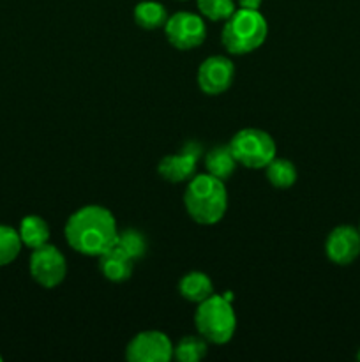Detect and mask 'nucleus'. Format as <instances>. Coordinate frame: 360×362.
<instances>
[{"label":"nucleus","instance_id":"nucleus-1","mask_svg":"<svg viewBox=\"0 0 360 362\" xmlns=\"http://www.w3.org/2000/svg\"><path fill=\"white\" fill-rule=\"evenodd\" d=\"M119 228L115 216L102 205H85L69 216L64 237L71 250L85 257H101L115 246Z\"/></svg>","mask_w":360,"mask_h":362},{"label":"nucleus","instance_id":"nucleus-2","mask_svg":"<svg viewBox=\"0 0 360 362\" xmlns=\"http://www.w3.org/2000/svg\"><path fill=\"white\" fill-rule=\"evenodd\" d=\"M184 205L189 218L198 225L210 226L219 223L228 211V191L224 180L210 173L194 175L184 191Z\"/></svg>","mask_w":360,"mask_h":362},{"label":"nucleus","instance_id":"nucleus-3","mask_svg":"<svg viewBox=\"0 0 360 362\" xmlns=\"http://www.w3.org/2000/svg\"><path fill=\"white\" fill-rule=\"evenodd\" d=\"M267 35V18L260 11L236 9L222 27L221 45L232 55H247L260 48Z\"/></svg>","mask_w":360,"mask_h":362},{"label":"nucleus","instance_id":"nucleus-4","mask_svg":"<svg viewBox=\"0 0 360 362\" xmlns=\"http://www.w3.org/2000/svg\"><path fill=\"white\" fill-rule=\"evenodd\" d=\"M194 327L212 345H226L236 331V315L232 300L224 296L212 293L198 304L194 313Z\"/></svg>","mask_w":360,"mask_h":362},{"label":"nucleus","instance_id":"nucleus-5","mask_svg":"<svg viewBox=\"0 0 360 362\" xmlns=\"http://www.w3.org/2000/svg\"><path fill=\"white\" fill-rule=\"evenodd\" d=\"M228 147L236 163L251 170H265V166L277 154L274 138L267 131L256 127L240 129L233 134Z\"/></svg>","mask_w":360,"mask_h":362},{"label":"nucleus","instance_id":"nucleus-6","mask_svg":"<svg viewBox=\"0 0 360 362\" xmlns=\"http://www.w3.org/2000/svg\"><path fill=\"white\" fill-rule=\"evenodd\" d=\"M28 269H30L32 279L37 285L44 288H55L66 279L67 260L59 247L48 243L32 250Z\"/></svg>","mask_w":360,"mask_h":362},{"label":"nucleus","instance_id":"nucleus-7","mask_svg":"<svg viewBox=\"0 0 360 362\" xmlns=\"http://www.w3.org/2000/svg\"><path fill=\"white\" fill-rule=\"evenodd\" d=\"M164 34L169 45L176 49L198 48L207 39V25L203 18L189 11L172 14L164 23Z\"/></svg>","mask_w":360,"mask_h":362},{"label":"nucleus","instance_id":"nucleus-8","mask_svg":"<svg viewBox=\"0 0 360 362\" xmlns=\"http://www.w3.org/2000/svg\"><path fill=\"white\" fill-rule=\"evenodd\" d=\"M126 359L129 362H168L173 359V343L164 332H138L126 346Z\"/></svg>","mask_w":360,"mask_h":362},{"label":"nucleus","instance_id":"nucleus-9","mask_svg":"<svg viewBox=\"0 0 360 362\" xmlns=\"http://www.w3.org/2000/svg\"><path fill=\"white\" fill-rule=\"evenodd\" d=\"M235 80V64L224 55L208 57L198 69V87L207 95H219L228 90Z\"/></svg>","mask_w":360,"mask_h":362},{"label":"nucleus","instance_id":"nucleus-10","mask_svg":"<svg viewBox=\"0 0 360 362\" xmlns=\"http://www.w3.org/2000/svg\"><path fill=\"white\" fill-rule=\"evenodd\" d=\"M201 148L200 144L196 141H189L182 152L179 154H169L159 161L157 172L166 182L180 184V182H189L196 173L198 161L201 158Z\"/></svg>","mask_w":360,"mask_h":362},{"label":"nucleus","instance_id":"nucleus-11","mask_svg":"<svg viewBox=\"0 0 360 362\" xmlns=\"http://www.w3.org/2000/svg\"><path fill=\"white\" fill-rule=\"evenodd\" d=\"M327 258L335 265H349L360 257V230L355 226H335L325 240Z\"/></svg>","mask_w":360,"mask_h":362},{"label":"nucleus","instance_id":"nucleus-12","mask_svg":"<svg viewBox=\"0 0 360 362\" xmlns=\"http://www.w3.org/2000/svg\"><path fill=\"white\" fill-rule=\"evenodd\" d=\"M99 258V271L108 281L112 283H124L133 276L134 260L115 244L108 251L101 255Z\"/></svg>","mask_w":360,"mask_h":362},{"label":"nucleus","instance_id":"nucleus-13","mask_svg":"<svg viewBox=\"0 0 360 362\" xmlns=\"http://www.w3.org/2000/svg\"><path fill=\"white\" fill-rule=\"evenodd\" d=\"M179 293L184 299L189 300V303L200 304L214 293V283H212L210 276H207L205 272H187V274L180 279Z\"/></svg>","mask_w":360,"mask_h":362},{"label":"nucleus","instance_id":"nucleus-14","mask_svg":"<svg viewBox=\"0 0 360 362\" xmlns=\"http://www.w3.org/2000/svg\"><path fill=\"white\" fill-rule=\"evenodd\" d=\"M236 165L239 163L233 158L228 145H217V147L210 148L208 154L205 156V168H207V173H210V175L217 177L221 180H228L235 173Z\"/></svg>","mask_w":360,"mask_h":362},{"label":"nucleus","instance_id":"nucleus-15","mask_svg":"<svg viewBox=\"0 0 360 362\" xmlns=\"http://www.w3.org/2000/svg\"><path fill=\"white\" fill-rule=\"evenodd\" d=\"M134 23L138 27L145 28V30H155V28L164 27L166 20H168V11L161 2L155 0H143V2L136 4L133 9Z\"/></svg>","mask_w":360,"mask_h":362},{"label":"nucleus","instance_id":"nucleus-16","mask_svg":"<svg viewBox=\"0 0 360 362\" xmlns=\"http://www.w3.org/2000/svg\"><path fill=\"white\" fill-rule=\"evenodd\" d=\"M20 239L23 246H27L28 250H35L39 246H44L49 240V226L41 216H25L20 223Z\"/></svg>","mask_w":360,"mask_h":362},{"label":"nucleus","instance_id":"nucleus-17","mask_svg":"<svg viewBox=\"0 0 360 362\" xmlns=\"http://www.w3.org/2000/svg\"><path fill=\"white\" fill-rule=\"evenodd\" d=\"M265 175H267V180L277 189H288L293 184L296 182V173L295 165H293L289 159L277 158L275 156L267 166H265Z\"/></svg>","mask_w":360,"mask_h":362},{"label":"nucleus","instance_id":"nucleus-18","mask_svg":"<svg viewBox=\"0 0 360 362\" xmlns=\"http://www.w3.org/2000/svg\"><path fill=\"white\" fill-rule=\"evenodd\" d=\"M207 352L208 341L200 334L184 336L176 345H173V359L179 362H200Z\"/></svg>","mask_w":360,"mask_h":362},{"label":"nucleus","instance_id":"nucleus-19","mask_svg":"<svg viewBox=\"0 0 360 362\" xmlns=\"http://www.w3.org/2000/svg\"><path fill=\"white\" fill-rule=\"evenodd\" d=\"M21 239L18 230L7 225H0V267L13 264L21 251Z\"/></svg>","mask_w":360,"mask_h":362},{"label":"nucleus","instance_id":"nucleus-20","mask_svg":"<svg viewBox=\"0 0 360 362\" xmlns=\"http://www.w3.org/2000/svg\"><path fill=\"white\" fill-rule=\"evenodd\" d=\"M116 246L122 247L127 255H129L133 260H140V258L145 257L147 253V239L141 232L134 228H126L120 232L119 230V235H116Z\"/></svg>","mask_w":360,"mask_h":362},{"label":"nucleus","instance_id":"nucleus-21","mask_svg":"<svg viewBox=\"0 0 360 362\" xmlns=\"http://www.w3.org/2000/svg\"><path fill=\"white\" fill-rule=\"evenodd\" d=\"M201 16L210 21L228 20L236 11L235 0H196Z\"/></svg>","mask_w":360,"mask_h":362},{"label":"nucleus","instance_id":"nucleus-22","mask_svg":"<svg viewBox=\"0 0 360 362\" xmlns=\"http://www.w3.org/2000/svg\"><path fill=\"white\" fill-rule=\"evenodd\" d=\"M263 0H239V9H251V11H260Z\"/></svg>","mask_w":360,"mask_h":362},{"label":"nucleus","instance_id":"nucleus-23","mask_svg":"<svg viewBox=\"0 0 360 362\" xmlns=\"http://www.w3.org/2000/svg\"><path fill=\"white\" fill-rule=\"evenodd\" d=\"M356 359L360 361V349H359V352H356Z\"/></svg>","mask_w":360,"mask_h":362},{"label":"nucleus","instance_id":"nucleus-24","mask_svg":"<svg viewBox=\"0 0 360 362\" xmlns=\"http://www.w3.org/2000/svg\"><path fill=\"white\" fill-rule=\"evenodd\" d=\"M0 361H2V356H0Z\"/></svg>","mask_w":360,"mask_h":362},{"label":"nucleus","instance_id":"nucleus-25","mask_svg":"<svg viewBox=\"0 0 360 362\" xmlns=\"http://www.w3.org/2000/svg\"><path fill=\"white\" fill-rule=\"evenodd\" d=\"M359 230H360V225H359Z\"/></svg>","mask_w":360,"mask_h":362}]
</instances>
